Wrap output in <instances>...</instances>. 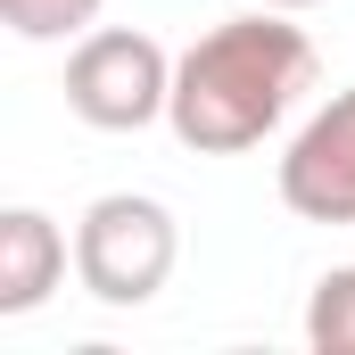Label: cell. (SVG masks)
Segmentation results:
<instances>
[{
  "mask_svg": "<svg viewBox=\"0 0 355 355\" xmlns=\"http://www.w3.org/2000/svg\"><path fill=\"white\" fill-rule=\"evenodd\" d=\"M314 42L306 25H289V8H257V17H223L215 33H198L174 58V124L182 149L198 157H240L265 132L289 124V107L314 91Z\"/></svg>",
  "mask_w": 355,
  "mask_h": 355,
  "instance_id": "6da1fadb",
  "label": "cell"
},
{
  "mask_svg": "<svg viewBox=\"0 0 355 355\" xmlns=\"http://www.w3.org/2000/svg\"><path fill=\"white\" fill-rule=\"evenodd\" d=\"M306 347L314 355H355V265H331L306 297Z\"/></svg>",
  "mask_w": 355,
  "mask_h": 355,
  "instance_id": "8992f818",
  "label": "cell"
},
{
  "mask_svg": "<svg viewBox=\"0 0 355 355\" xmlns=\"http://www.w3.org/2000/svg\"><path fill=\"white\" fill-rule=\"evenodd\" d=\"M67 107L91 132H149L174 107V58L157 33L132 25H91L67 50Z\"/></svg>",
  "mask_w": 355,
  "mask_h": 355,
  "instance_id": "3957f363",
  "label": "cell"
},
{
  "mask_svg": "<svg viewBox=\"0 0 355 355\" xmlns=\"http://www.w3.org/2000/svg\"><path fill=\"white\" fill-rule=\"evenodd\" d=\"M281 207L306 223H355V83L331 91L281 149Z\"/></svg>",
  "mask_w": 355,
  "mask_h": 355,
  "instance_id": "277c9868",
  "label": "cell"
},
{
  "mask_svg": "<svg viewBox=\"0 0 355 355\" xmlns=\"http://www.w3.org/2000/svg\"><path fill=\"white\" fill-rule=\"evenodd\" d=\"M67 281V232L42 207H0V322L33 314Z\"/></svg>",
  "mask_w": 355,
  "mask_h": 355,
  "instance_id": "5b68a950",
  "label": "cell"
},
{
  "mask_svg": "<svg viewBox=\"0 0 355 355\" xmlns=\"http://www.w3.org/2000/svg\"><path fill=\"white\" fill-rule=\"evenodd\" d=\"M182 265V232H174V207L149 198V190H107L91 198L83 223H75V281L83 297L99 306H149Z\"/></svg>",
  "mask_w": 355,
  "mask_h": 355,
  "instance_id": "7a4b0ae2",
  "label": "cell"
},
{
  "mask_svg": "<svg viewBox=\"0 0 355 355\" xmlns=\"http://www.w3.org/2000/svg\"><path fill=\"white\" fill-rule=\"evenodd\" d=\"M0 17L17 42H67V33H91L99 0H0Z\"/></svg>",
  "mask_w": 355,
  "mask_h": 355,
  "instance_id": "52a82bcc",
  "label": "cell"
},
{
  "mask_svg": "<svg viewBox=\"0 0 355 355\" xmlns=\"http://www.w3.org/2000/svg\"><path fill=\"white\" fill-rule=\"evenodd\" d=\"M257 8H289V17H297V8H322V0H257Z\"/></svg>",
  "mask_w": 355,
  "mask_h": 355,
  "instance_id": "ba28073f",
  "label": "cell"
}]
</instances>
